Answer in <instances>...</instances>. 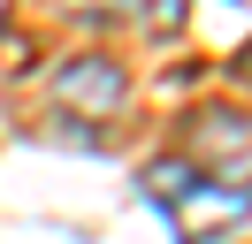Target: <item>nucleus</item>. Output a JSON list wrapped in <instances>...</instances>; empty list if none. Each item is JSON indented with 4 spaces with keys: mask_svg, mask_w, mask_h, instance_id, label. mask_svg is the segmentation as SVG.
I'll list each match as a JSON object with an SVG mask.
<instances>
[{
    "mask_svg": "<svg viewBox=\"0 0 252 244\" xmlns=\"http://www.w3.org/2000/svg\"><path fill=\"white\" fill-rule=\"evenodd\" d=\"M138 191L168 214L176 244H221L229 229L252 221V191H237V183H206L199 168H184V160H145V168H138Z\"/></svg>",
    "mask_w": 252,
    "mask_h": 244,
    "instance_id": "nucleus-1",
    "label": "nucleus"
},
{
    "mask_svg": "<svg viewBox=\"0 0 252 244\" xmlns=\"http://www.w3.org/2000/svg\"><path fill=\"white\" fill-rule=\"evenodd\" d=\"M184 168H199L206 183L252 191V115L245 107H191L184 115Z\"/></svg>",
    "mask_w": 252,
    "mask_h": 244,
    "instance_id": "nucleus-2",
    "label": "nucleus"
},
{
    "mask_svg": "<svg viewBox=\"0 0 252 244\" xmlns=\"http://www.w3.org/2000/svg\"><path fill=\"white\" fill-rule=\"evenodd\" d=\"M54 99H62V115L107 122V115H123V99H130V76H123V61H107V54H84V61H62V76H54Z\"/></svg>",
    "mask_w": 252,
    "mask_h": 244,
    "instance_id": "nucleus-3",
    "label": "nucleus"
},
{
    "mask_svg": "<svg viewBox=\"0 0 252 244\" xmlns=\"http://www.w3.org/2000/svg\"><path fill=\"white\" fill-rule=\"evenodd\" d=\"M38 8H54V15H77V23H107V15H130L138 0H38Z\"/></svg>",
    "mask_w": 252,
    "mask_h": 244,
    "instance_id": "nucleus-4",
    "label": "nucleus"
},
{
    "mask_svg": "<svg viewBox=\"0 0 252 244\" xmlns=\"http://www.w3.org/2000/svg\"><path fill=\"white\" fill-rule=\"evenodd\" d=\"M237 76H252V46H245V54H237Z\"/></svg>",
    "mask_w": 252,
    "mask_h": 244,
    "instance_id": "nucleus-5",
    "label": "nucleus"
}]
</instances>
